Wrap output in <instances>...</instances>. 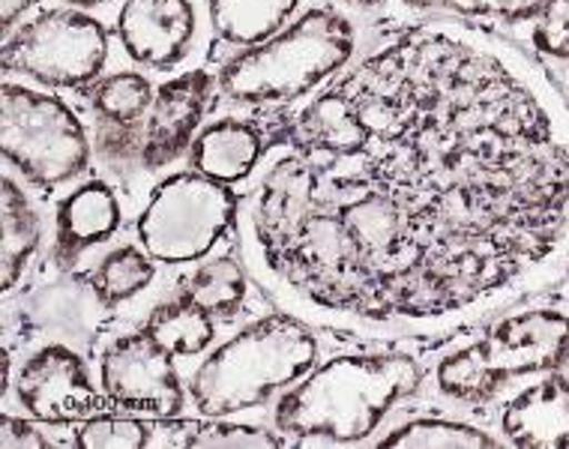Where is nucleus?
I'll list each match as a JSON object with an SVG mask.
<instances>
[{"instance_id":"obj_19","label":"nucleus","mask_w":569,"mask_h":449,"mask_svg":"<svg viewBox=\"0 0 569 449\" xmlns=\"http://www.w3.org/2000/svg\"><path fill=\"white\" fill-rule=\"evenodd\" d=\"M249 270L234 255H219L180 282V293L213 318H234L249 300Z\"/></svg>"},{"instance_id":"obj_13","label":"nucleus","mask_w":569,"mask_h":449,"mask_svg":"<svg viewBox=\"0 0 569 449\" xmlns=\"http://www.w3.org/2000/svg\"><path fill=\"white\" fill-rule=\"evenodd\" d=\"M21 332H54L58 342L88 345L114 312L102 297L93 276L67 273L63 279L33 291L21 300Z\"/></svg>"},{"instance_id":"obj_15","label":"nucleus","mask_w":569,"mask_h":449,"mask_svg":"<svg viewBox=\"0 0 569 449\" xmlns=\"http://www.w3.org/2000/svg\"><path fill=\"white\" fill-rule=\"evenodd\" d=\"M501 435L521 449L569 447V378L560 371L540 375L512 396L501 410Z\"/></svg>"},{"instance_id":"obj_27","label":"nucleus","mask_w":569,"mask_h":449,"mask_svg":"<svg viewBox=\"0 0 569 449\" xmlns=\"http://www.w3.org/2000/svg\"><path fill=\"white\" fill-rule=\"evenodd\" d=\"M530 46L546 60L569 63V0H546L530 28Z\"/></svg>"},{"instance_id":"obj_6","label":"nucleus","mask_w":569,"mask_h":449,"mask_svg":"<svg viewBox=\"0 0 569 449\" xmlns=\"http://www.w3.org/2000/svg\"><path fill=\"white\" fill-rule=\"evenodd\" d=\"M0 150L3 162L40 192L72 183L93 159L88 127L67 99L12 81L0 97Z\"/></svg>"},{"instance_id":"obj_29","label":"nucleus","mask_w":569,"mask_h":449,"mask_svg":"<svg viewBox=\"0 0 569 449\" xmlns=\"http://www.w3.org/2000/svg\"><path fill=\"white\" fill-rule=\"evenodd\" d=\"M0 447L3 449H49V438L33 422L3 413L0 420Z\"/></svg>"},{"instance_id":"obj_17","label":"nucleus","mask_w":569,"mask_h":449,"mask_svg":"<svg viewBox=\"0 0 569 449\" xmlns=\"http://www.w3.org/2000/svg\"><path fill=\"white\" fill-rule=\"evenodd\" d=\"M0 285L3 293H12L28 273L30 261L42 246V219L37 207L10 174H3L0 192Z\"/></svg>"},{"instance_id":"obj_7","label":"nucleus","mask_w":569,"mask_h":449,"mask_svg":"<svg viewBox=\"0 0 569 449\" xmlns=\"http://www.w3.org/2000/svg\"><path fill=\"white\" fill-rule=\"evenodd\" d=\"M240 196L234 186L217 183L198 171H177L153 186L138 213V243L157 265L180 267L201 261L237 225Z\"/></svg>"},{"instance_id":"obj_12","label":"nucleus","mask_w":569,"mask_h":449,"mask_svg":"<svg viewBox=\"0 0 569 449\" xmlns=\"http://www.w3.org/2000/svg\"><path fill=\"white\" fill-rule=\"evenodd\" d=\"M120 49L148 69H171L187 58L198 33L192 0H123L118 12Z\"/></svg>"},{"instance_id":"obj_16","label":"nucleus","mask_w":569,"mask_h":449,"mask_svg":"<svg viewBox=\"0 0 569 449\" xmlns=\"http://www.w3.org/2000/svg\"><path fill=\"white\" fill-rule=\"evenodd\" d=\"M264 132L243 118H219L198 132L189 166L217 183L237 186L256 174L264 159Z\"/></svg>"},{"instance_id":"obj_4","label":"nucleus","mask_w":569,"mask_h":449,"mask_svg":"<svg viewBox=\"0 0 569 449\" xmlns=\"http://www.w3.org/2000/svg\"><path fill=\"white\" fill-rule=\"evenodd\" d=\"M309 327L312 323L282 309L240 327L192 371V408L204 420L237 417L295 387L318 360V339Z\"/></svg>"},{"instance_id":"obj_24","label":"nucleus","mask_w":569,"mask_h":449,"mask_svg":"<svg viewBox=\"0 0 569 449\" xmlns=\"http://www.w3.org/2000/svg\"><path fill=\"white\" fill-rule=\"evenodd\" d=\"M93 157L111 174H132L144 168V120L141 123H118V120H93Z\"/></svg>"},{"instance_id":"obj_20","label":"nucleus","mask_w":569,"mask_h":449,"mask_svg":"<svg viewBox=\"0 0 569 449\" xmlns=\"http://www.w3.org/2000/svg\"><path fill=\"white\" fill-rule=\"evenodd\" d=\"M144 330L153 332L159 342L174 353L177 360L204 353L207 348L213 345V339H217L213 315L204 312V309L192 303V300H187L183 293H177L174 300L159 303L157 309L150 312Z\"/></svg>"},{"instance_id":"obj_11","label":"nucleus","mask_w":569,"mask_h":449,"mask_svg":"<svg viewBox=\"0 0 569 449\" xmlns=\"http://www.w3.org/2000/svg\"><path fill=\"white\" fill-rule=\"evenodd\" d=\"M217 79L207 69H189L162 81L144 118V171L174 166L196 144Z\"/></svg>"},{"instance_id":"obj_22","label":"nucleus","mask_w":569,"mask_h":449,"mask_svg":"<svg viewBox=\"0 0 569 449\" xmlns=\"http://www.w3.org/2000/svg\"><path fill=\"white\" fill-rule=\"evenodd\" d=\"M81 93L88 97L90 111L97 118L118 120V123H141L148 118L150 106H153L157 88L150 84L144 72L123 69V72L102 76Z\"/></svg>"},{"instance_id":"obj_26","label":"nucleus","mask_w":569,"mask_h":449,"mask_svg":"<svg viewBox=\"0 0 569 449\" xmlns=\"http://www.w3.org/2000/svg\"><path fill=\"white\" fill-rule=\"evenodd\" d=\"M153 443V426L127 417L93 413L72 431V447L79 449H141Z\"/></svg>"},{"instance_id":"obj_21","label":"nucleus","mask_w":569,"mask_h":449,"mask_svg":"<svg viewBox=\"0 0 569 449\" xmlns=\"http://www.w3.org/2000/svg\"><path fill=\"white\" fill-rule=\"evenodd\" d=\"M381 449H498L501 440L480 426L447 417H417L378 440Z\"/></svg>"},{"instance_id":"obj_1","label":"nucleus","mask_w":569,"mask_h":449,"mask_svg":"<svg viewBox=\"0 0 569 449\" xmlns=\"http://www.w3.org/2000/svg\"><path fill=\"white\" fill-rule=\"evenodd\" d=\"M273 144L240 198V261L312 327L438 339L569 273V102L491 30H387Z\"/></svg>"},{"instance_id":"obj_8","label":"nucleus","mask_w":569,"mask_h":449,"mask_svg":"<svg viewBox=\"0 0 569 449\" xmlns=\"http://www.w3.org/2000/svg\"><path fill=\"white\" fill-rule=\"evenodd\" d=\"M109 30L79 7L37 12L3 40V72H16L46 88L84 90L102 79L109 63Z\"/></svg>"},{"instance_id":"obj_32","label":"nucleus","mask_w":569,"mask_h":449,"mask_svg":"<svg viewBox=\"0 0 569 449\" xmlns=\"http://www.w3.org/2000/svg\"><path fill=\"white\" fill-rule=\"evenodd\" d=\"M67 7H79V10H90V7H102V3H109V0H63Z\"/></svg>"},{"instance_id":"obj_5","label":"nucleus","mask_w":569,"mask_h":449,"mask_svg":"<svg viewBox=\"0 0 569 449\" xmlns=\"http://www.w3.org/2000/svg\"><path fill=\"white\" fill-rule=\"evenodd\" d=\"M567 362L569 315L525 309L503 315L480 339L447 353L435 369V387L450 401L486 408L516 378L560 371Z\"/></svg>"},{"instance_id":"obj_14","label":"nucleus","mask_w":569,"mask_h":449,"mask_svg":"<svg viewBox=\"0 0 569 449\" xmlns=\"http://www.w3.org/2000/svg\"><path fill=\"white\" fill-rule=\"evenodd\" d=\"M120 222L123 207L111 183L90 177L69 189L54 210V265L69 270L88 249L118 235Z\"/></svg>"},{"instance_id":"obj_9","label":"nucleus","mask_w":569,"mask_h":449,"mask_svg":"<svg viewBox=\"0 0 569 449\" xmlns=\"http://www.w3.org/2000/svg\"><path fill=\"white\" fill-rule=\"evenodd\" d=\"M174 360V353L144 327L123 332L102 351L99 390L120 410H144L162 420H174L187 408L189 396Z\"/></svg>"},{"instance_id":"obj_10","label":"nucleus","mask_w":569,"mask_h":449,"mask_svg":"<svg viewBox=\"0 0 569 449\" xmlns=\"http://www.w3.org/2000/svg\"><path fill=\"white\" fill-rule=\"evenodd\" d=\"M12 390L33 420L49 426L88 420L102 405L84 353L69 342H49L30 351L12 378Z\"/></svg>"},{"instance_id":"obj_23","label":"nucleus","mask_w":569,"mask_h":449,"mask_svg":"<svg viewBox=\"0 0 569 449\" xmlns=\"http://www.w3.org/2000/svg\"><path fill=\"white\" fill-rule=\"evenodd\" d=\"M93 279H97L102 297L118 309L141 291H148L150 282L157 279V261L141 243H120L102 255V261L93 270Z\"/></svg>"},{"instance_id":"obj_33","label":"nucleus","mask_w":569,"mask_h":449,"mask_svg":"<svg viewBox=\"0 0 569 449\" xmlns=\"http://www.w3.org/2000/svg\"><path fill=\"white\" fill-rule=\"evenodd\" d=\"M345 3H360V7H366V3H372V0H345Z\"/></svg>"},{"instance_id":"obj_25","label":"nucleus","mask_w":569,"mask_h":449,"mask_svg":"<svg viewBox=\"0 0 569 449\" xmlns=\"http://www.w3.org/2000/svg\"><path fill=\"white\" fill-rule=\"evenodd\" d=\"M189 449H279L284 447V435L264 426L234 422L231 417H210L201 426H192L183 438Z\"/></svg>"},{"instance_id":"obj_2","label":"nucleus","mask_w":569,"mask_h":449,"mask_svg":"<svg viewBox=\"0 0 569 449\" xmlns=\"http://www.w3.org/2000/svg\"><path fill=\"white\" fill-rule=\"evenodd\" d=\"M422 378L408 353H339L282 392L273 422L300 447L363 443Z\"/></svg>"},{"instance_id":"obj_18","label":"nucleus","mask_w":569,"mask_h":449,"mask_svg":"<svg viewBox=\"0 0 569 449\" xmlns=\"http://www.w3.org/2000/svg\"><path fill=\"white\" fill-rule=\"evenodd\" d=\"M300 0H207L210 28L234 49L270 40L291 21Z\"/></svg>"},{"instance_id":"obj_3","label":"nucleus","mask_w":569,"mask_h":449,"mask_svg":"<svg viewBox=\"0 0 569 449\" xmlns=\"http://www.w3.org/2000/svg\"><path fill=\"white\" fill-rule=\"evenodd\" d=\"M353 58V21L330 7H312L270 40L228 58L217 72V88L240 106H288L327 88Z\"/></svg>"},{"instance_id":"obj_28","label":"nucleus","mask_w":569,"mask_h":449,"mask_svg":"<svg viewBox=\"0 0 569 449\" xmlns=\"http://www.w3.org/2000/svg\"><path fill=\"white\" fill-rule=\"evenodd\" d=\"M447 10L461 19H489L503 24H521L533 21L546 7V0H447Z\"/></svg>"},{"instance_id":"obj_30","label":"nucleus","mask_w":569,"mask_h":449,"mask_svg":"<svg viewBox=\"0 0 569 449\" xmlns=\"http://www.w3.org/2000/svg\"><path fill=\"white\" fill-rule=\"evenodd\" d=\"M37 7V0H0V30L3 37H10L16 24H19L30 10Z\"/></svg>"},{"instance_id":"obj_31","label":"nucleus","mask_w":569,"mask_h":449,"mask_svg":"<svg viewBox=\"0 0 569 449\" xmlns=\"http://www.w3.org/2000/svg\"><path fill=\"white\" fill-rule=\"evenodd\" d=\"M405 3L413 10H435V7H443L447 0H405Z\"/></svg>"}]
</instances>
